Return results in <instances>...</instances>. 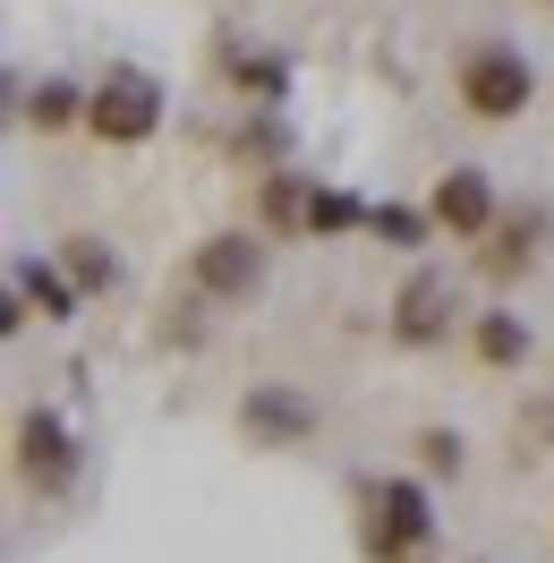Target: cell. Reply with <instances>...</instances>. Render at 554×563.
Listing matches in <instances>:
<instances>
[{
    "mask_svg": "<svg viewBox=\"0 0 554 563\" xmlns=\"http://www.w3.org/2000/svg\"><path fill=\"white\" fill-rule=\"evenodd\" d=\"M529 95H538V77H529V60L512 43H469L461 52V111L469 120H520Z\"/></svg>",
    "mask_w": 554,
    "mask_h": 563,
    "instance_id": "6da1fadb",
    "label": "cell"
},
{
    "mask_svg": "<svg viewBox=\"0 0 554 563\" xmlns=\"http://www.w3.org/2000/svg\"><path fill=\"white\" fill-rule=\"evenodd\" d=\"M86 129L103 145H145L154 129H163V86L145 69H111L95 95H86Z\"/></svg>",
    "mask_w": 554,
    "mask_h": 563,
    "instance_id": "7a4b0ae2",
    "label": "cell"
},
{
    "mask_svg": "<svg viewBox=\"0 0 554 563\" xmlns=\"http://www.w3.org/2000/svg\"><path fill=\"white\" fill-rule=\"evenodd\" d=\"M240 427H247V444H308L315 427H324V410H315L308 393H290V385H247L240 401Z\"/></svg>",
    "mask_w": 554,
    "mask_h": 563,
    "instance_id": "3957f363",
    "label": "cell"
},
{
    "mask_svg": "<svg viewBox=\"0 0 554 563\" xmlns=\"http://www.w3.org/2000/svg\"><path fill=\"white\" fill-rule=\"evenodd\" d=\"M188 274H197L206 299H247V290L265 282V247L247 240V231H213V240L188 256Z\"/></svg>",
    "mask_w": 554,
    "mask_h": 563,
    "instance_id": "277c9868",
    "label": "cell"
},
{
    "mask_svg": "<svg viewBox=\"0 0 554 563\" xmlns=\"http://www.w3.org/2000/svg\"><path fill=\"white\" fill-rule=\"evenodd\" d=\"M18 478L43 495H60L77 478V444H69V427L52 419V410H26L18 419Z\"/></svg>",
    "mask_w": 554,
    "mask_h": 563,
    "instance_id": "5b68a950",
    "label": "cell"
},
{
    "mask_svg": "<svg viewBox=\"0 0 554 563\" xmlns=\"http://www.w3.org/2000/svg\"><path fill=\"white\" fill-rule=\"evenodd\" d=\"M426 222L435 231H452V240H486L495 231V188H486V172H444L435 179V197H426Z\"/></svg>",
    "mask_w": 554,
    "mask_h": 563,
    "instance_id": "8992f818",
    "label": "cell"
},
{
    "mask_svg": "<svg viewBox=\"0 0 554 563\" xmlns=\"http://www.w3.org/2000/svg\"><path fill=\"white\" fill-rule=\"evenodd\" d=\"M426 538H435L426 487H418V478H384V495H376V555L392 563V555H410V547H426Z\"/></svg>",
    "mask_w": 554,
    "mask_h": 563,
    "instance_id": "52a82bcc",
    "label": "cell"
},
{
    "mask_svg": "<svg viewBox=\"0 0 554 563\" xmlns=\"http://www.w3.org/2000/svg\"><path fill=\"white\" fill-rule=\"evenodd\" d=\"M444 324H452V282L444 274H410L401 299H392V333H401L410 351H426V342H444Z\"/></svg>",
    "mask_w": 554,
    "mask_h": 563,
    "instance_id": "ba28073f",
    "label": "cell"
},
{
    "mask_svg": "<svg viewBox=\"0 0 554 563\" xmlns=\"http://www.w3.org/2000/svg\"><path fill=\"white\" fill-rule=\"evenodd\" d=\"M538 240H546V213H512V222H495L486 231V256H478V274L486 282H512L538 265Z\"/></svg>",
    "mask_w": 554,
    "mask_h": 563,
    "instance_id": "9c48e42d",
    "label": "cell"
},
{
    "mask_svg": "<svg viewBox=\"0 0 554 563\" xmlns=\"http://www.w3.org/2000/svg\"><path fill=\"white\" fill-rule=\"evenodd\" d=\"M265 231H308V206H315V179H299V172H274L265 179Z\"/></svg>",
    "mask_w": 554,
    "mask_h": 563,
    "instance_id": "30bf717a",
    "label": "cell"
},
{
    "mask_svg": "<svg viewBox=\"0 0 554 563\" xmlns=\"http://www.w3.org/2000/svg\"><path fill=\"white\" fill-rule=\"evenodd\" d=\"M60 265H69L77 290H111V282H120V256H111L103 240H86V231H77V240H60Z\"/></svg>",
    "mask_w": 554,
    "mask_h": 563,
    "instance_id": "8fae6325",
    "label": "cell"
},
{
    "mask_svg": "<svg viewBox=\"0 0 554 563\" xmlns=\"http://www.w3.org/2000/svg\"><path fill=\"white\" fill-rule=\"evenodd\" d=\"M18 299H26V308H43L52 324H60V317L77 308V290H69L60 274H52V265H18Z\"/></svg>",
    "mask_w": 554,
    "mask_h": 563,
    "instance_id": "7c38bea8",
    "label": "cell"
},
{
    "mask_svg": "<svg viewBox=\"0 0 554 563\" xmlns=\"http://www.w3.org/2000/svg\"><path fill=\"white\" fill-rule=\"evenodd\" d=\"M478 358L486 367H520V358H529V324L520 317H478Z\"/></svg>",
    "mask_w": 554,
    "mask_h": 563,
    "instance_id": "4fadbf2b",
    "label": "cell"
},
{
    "mask_svg": "<svg viewBox=\"0 0 554 563\" xmlns=\"http://www.w3.org/2000/svg\"><path fill=\"white\" fill-rule=\"evenodd\" d=\"M26 120H35V129H69V120H86V103H77V86L43 77L35 95H26Z\"/></svg>",
    "mask_w": 554,
    "mask_h": 563,
    "instance_id": "5bb4252c",
    "label": "cell"
},
{
    "mask_svg": "<svg viewBox=\"0 0 554 563\" xmlns=\"http://www.w3.org/2000/svg\"><path fill=\"white\" fill-rule=\"evenodd\" d=\"M350 222H367V213H358V197H350V188H315L308 231H350Z\"/></svg>",
    "mask_w": 554,
    "mask_h": 563,
    "instance_id": "9a60e30c",
    "label": "cell"
},
{
    "mask_svg": "<svg viewBox=\"0 0 554 563\" xmlns=\"http://www.w3.org/2000/svg\"><path fill=\"white\" fill-rule=\"evenodd\" d=\"M367 231H376V240H392V247H418V240H426V213H410V206H376V213H367Z\"/></svg>",
    "mask_w": 554,
    "mask_h": 563,
    "instance_id": "2e32d148",
    "label": "cell"
},
{
    "mask_svg": "<svg viewBox=\"0 0 554 563\" xmlns=\"http://www.w3.org/2000/svg\"><path fill=\"white\" fill-rule=\"evenodd\" d=\"M231 77H240V86H256V95H281V60H265V52H240V60H231Z\"/></svg>",
    "mask_w": 554,
    "mask_h": 563,
    "instance_id": "e0dca14e",
    "label": "cell"
},
{
    "mask_svg": "<svg viewBox=\"0 0 554 563\" xmlns=\"http://www.w3.org/2000/svg\"><path fill=\"white\" fill-rule=\"evenodd\" d=\"M418 453H426V470H461V435H444V427H435Z\"/></svg>",
    "mask_w": 554,
    "mask_h": 563,
    "instance_id": "ac0fdd59",
    "label": "cell"
}]
</instances>
